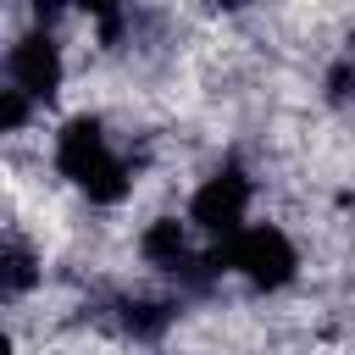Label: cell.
<instances>
[{
  "label": "cell",
  "instance_id": "1",
  "mask_svg": "<svg viewBox=\"0 0 355 355\" xmlns=\"http://www.w3.org/2000/svg\"><path fill=\"white\" fill-rule=\"evenodd\" d=\"M55 172L89 200V205H122L128 194H133V155H122L116 150V139H111V128H105V116H94V111H78V116H67L61 128H55Z\"/></svg>",
  "mask_w": 355,
  "mask_h": 355
},
{
  "label": "cell",
  "instance_id": "2",
  "mask_svg": "<svg viewBox=\"0 0 355 355\" xmlns=\"http://www.w3.org/2000/svg\"><path fill=\"white\" fill-rule=\"evenodd\" d=\"M211 266H216V277L222 272L244 277L255 294H277L300 277L305 261H300V244L283 222H244L233 239L211 244Z\"/></svg>",
  "mask_w": 355,
  "mask_h": 355
},
{
  "label": "cell",
  "instance_id": "3",
  "mask_svg": "<svg viewBox=\"0 0 355 355\" xmlns=\"http://www.w3.org/2000/svg\"><path fill=\"white\" fill-rule=\"evenodd\" d=\"M55 17H61V11H33V28L17 33V39L6 44V55H0V78H6L17 94H28L33 105H39V100H55L61 83H67V55H61V39L50 33Z\"/></svg>",
  "mask_w": 355,
  "mask_h": 355
},
{
  "label": "cell",
  "instance_id": "4",
  "mask_svg": "<svg viewBox=\"0 0 355 355\" xmlns=\"http://www.w3.org/2000/svg\"><path fill=\"white\" fill-rule=\"evenodd\" d=\"M250 205H255V178H250V166L222 161V166H216L211 178H200L194 194H189V233L222 244V239H233V233L250 222Z\"/></svg>",
  "mask_w": 355,
  "mask_h": 355
},
{
  "label": "cell",
  "instance_id": "5",
  "mask_svg": "<svg viewBox=\"0 0 355 355\" xmlns=\"http://www.w3.org/2000/svg\"><path fill=\"white\" fill-rule=\"evenodd\" d=\"M39 277H44L39 250H33L28 239H17V233H0V300H22V294H33Z\"/></svg>",
  "mask_w": 355,
  "mask_h": 355
},
{
  "label": "cell",
  "instance_id": "6",
  "mask_svg": "<svg viewBox=\"0 0 355 355\" xmlns=\"http://www.w3.org/2000/svg\"><path fill=\"white\" fill-rule=\"evenodd\" d=\"M33 111H39V105H33L28 94H17L11 83H0V133H22V128L33 122Z\"/></svg>",
  "mask_w": 355,
  "mask_h": 355
},
{
  "label": "cell",
  "instance_id": "7",
  "mask_svg": "<svg viewBox=\"0 0 355 355\" xmlns=\"http://www.w3.org/2000/svg\"><path fill=\"white\" fill-rule=\"evenodd\" d=\"M0 355H11V338H6V333H0Z\"/></svg>",
  "mask_w": 355,
  "mask_h": 355
}]
</instances>
